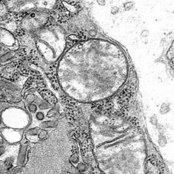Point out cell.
Here are the masks:
<instances>
[{
  "label": "cell",
  "instance_id": "6da1fadb",
  "mask_svg": "<svg viewBox=\"0 0 174 174\" xmlns=\"http://www.w3.org/2000/svg\"><path fill=\"white\" fill-rule=\"evenodd\" d=\"M0 42L6 45H12V42L14 41V38L13 35L10 32H8V30L0 29Z\"/></svg>",
  "mask_w": 174,
  "mask_h": 174
},
{
  "label": "cell",
  "instance_id": "7a4b0ae2",
  "mask_svg": "<svg viewBox=\"0 0 174 174\" xmlns=\"http://www.w3.org/2000/svg\"><path fill=\"white\" fill-rule=\"evenodd\" d=\"M28 151V146L26 144H22L20 147L19 154H18L17 158V164L19 165H23L25 163L26 159V155H27Z\"/></svg>",
  "mask_w": 174,
  "mask_h": 174
},
{
  "label": "cell",
  "instance_id": "3957f363",
  "mask_svg": "<svg viewBox=\"0 0 174 174\" xmlns=\"http://www.w3.org/2000/svg\"><path fill=\"white\" fill-rule=\"evenodd\" d=\"M58 124V122L57 120H48V121H44V122L41 123L40 128L43 129H46V128H52L57 127Z\"/></svg>",
  "mask_w": 174,
  "mask_h": 174
},
{
  "label": "cell",
  "instance_id": "277c9868",
  "mask_svg": "<svg viewBox=\"0 0 174 174\" xmlns=\"http://www.w3.org/2000/svg\"><path fill=\"white\" fill-rule=\"evenodd\" d=\"M14 57H15V54L13 52H6L2 56H0V64L8 62L10 60H12Z\"/></svg>",
  "mask_w": 174,
  "mask_h": 174
},
{
  "label": "cell",
  "instance_id": "5b68a950",
  "mask_svg": "<svg viewBox=\"0 0 174 174\" xmlns=\"http://www.w3.org/2000/svg\"><path fill=\"white\" fill-rule=\"evenodd\" d=\"M40 131L39 128H30L27 131L26 134H27L28 137H35L39 134V132Z\"/></svg>",
  "mask_w": 174,
  "mask_h": 174
},
{
  "label": "cell",
  "instance_id": "8992f818",
  "mask_svg": "<svg viewBox=\"0 0 174 174\" xmlns=\"http://www.w3.org/2000/svg\"><path fill=\"white\" fill-rule=\"evenodd\" d=\"M38 107L40 109H47L51 108V104L46 101H39L38 103Z\"/></svg>",
  "mask_w": 174,
  "mask_h": 174
},
{
  "label": "cell",
  "instance_id": "52a82bcc",
  "mask_svg": "<svg viewBox=\"0 0 174 174\" xmlns=\"http://www.w3.org/2000/svg\"><path fill=\"white\" fill-rule=\"evenodd\" d=\"M89 168V167L87 165V164H85V163H80V164H78V167H77V169L78 171L81 172V173H83L85 172H87Z\"/></svg>",
  "mask_w": 174,
  "mask_h": 174
},
{
  "label": "cell",
  "instance_id": "ba28073f",
  "mask_svg": "<svg viewBox=\"0 0 174 174\" xmlns=\"http://www.w3.org/2000/svg\"><path fill=\"white\" fill-rule=\"evenodd\" d=\"M59 115H60L59 112H58V110H57V109H55V108L51 109L49 111H48V113H47V117L49 118H58L59 117Z\"/></svg>",
  "mask_w": 174,
  "mask_h": 174
},
{
  "label": "cell",
  "instance_id": "9c48e42d",
  "mask_svg": "<svg viewBox=\"0 0 174 174\" xmlns=\"http://www.w3.org/2000/svg\"><path fill=\"white\" fill-rule=\"evenodd\" d=\"M70 162L72 164H78L79 163V155H78L77 151L75 150H73L72 155L70 158Z\"/></svg>",
  "mask_w": 174,
  "mask_h": 174
},
{
  "label": "cell",
  "instance_id": "30bf717a",
  "mask_svg": "<svg viewBox=\"0 0 174 174\" xmlns=\"http://www.w3.org/2000/svg\"><path fill=\"white\" fill-rule=\"evenodd\" d=\"M28 109L30 113H36L38 109V106L36 104H35L34 102L33 103H28Z\"/></svg>",
  "mask_w": 174,
  "mask_h": 174
},
{
  "label": "cell",
  "instance_id": "8fae6325",
  "mask_svg": "<svg viewBox=\"0 0 174 174\" xmlns=\"http://www.w3.org/2000/svg\"><path fill=\"white\" fill-rule=\"evenodd\" d=\"M13 161H14L13 157H8V158H7L5 162H4V164H5L6 168H11V167L13 166Z\"/></svg>",
  "mask_w": 174,
  "mask_h": 174
},
{
  "label": "cell",
  "instance_id": "7c38bea8",
  "mask_svg": "<svg viewBox=\"0 0 174 174\" xmlns=\"http://www.w3.org/2000/svg\"><path fill=\"white\" fill-rule=\"evenodd\" d=\"M47 137V131L45 129H42L40 130L39 132V134H38V137H39V140H43V139H45L46 137Z\"/></svg>",
  "mask_w": 174,
  "mask_h": 174
},
{
  "label": "cell",
  "instance_id": "4fadbf2b",
  "mask_svg": "<svg viewBox=\"0 0 174 174\" xmlns=\"http://www.w3.org/2000/svg\"><path fill=\"white\" fill-rule=\"evenodd\" d=\"M35 118H36V120H39V121H43V120L45 119L44 113L42 111L36 112V114H35Z\"/></svg>",
  "mask_w": 174,
  "mask_h": 174
},
{
  "label": "cell",
  "instance_id": "5bb4252c",
  "mask_svg": "<svg viewBox=\"0 0 174 174\" xmlns=\"http://www.w3.org/2000/svg\"><path fill=\"white\" fill-rule=\"evenodd\" d=\"M35 98H36V97H35V95L32 94V93H30V94L27 95V97H26L25 100H26V102H27L28 103H33V102L35 101Z\"/></svg>",
  "mask_w": 174,
  "mask_h": 174
},
{
  "label": "cell",
  "instance_id": "9a60e30c",
  "mask_svg": "<svg viewBox=\"0 0 174 174\" xmlns=\"http://www.w3.org/2000/svg\"><path fill=\"white\" fill-rule=\"evenodd\" d=\"M6 151V147L4 146H0V157L2 156Z\"/></svg>",
  "mask_w": 174,
  "mask_h": 174
},
{
  "label": "cell",
  "instance_id": "2e32d148",
  "mask_svg": "<svg viewBox=\"0 0 174 174\" xmlns=\"http://www.w3.org/2000/svg\"><path fill=\"white\" fill-rule=\"evenodd\" d=\"M21 172V169H20V168H14V170H13V173L16 174V173H18V172Z\"/></svg>",
  "mask_w": 174,
  "mask_h": 174
}]
</instances>
